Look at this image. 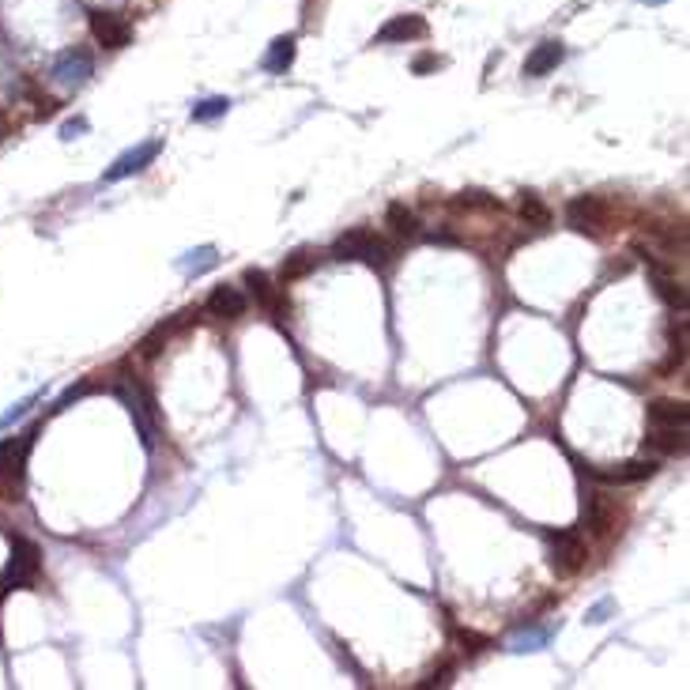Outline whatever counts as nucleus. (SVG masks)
Segmentation results:
<instances>
[{
	"label": "nucleus",
	"mask_w": 690,
	"mask_h": 690,
	"mask_svg": "<svg viewBox=\"0 0 690 690\" xmlns=\"http://www.w3.org/2000/svg\"><path fill=\"white\" fill-rule=\"evenodd\" d=\"M84 128H87V121H84V118H76V121H69V125L61 128V140H76L79 133H84Z\"/></svg>",
	"instance_id": "obj_30"
},
{
	"label": "nucleus",
	"mask_w": 690,
	"mask_h": 690,
	"mask_svg": "<svg viewBox=\"0 0 690 690\" xmlns=\"http://www.w3.org/2000/svg\"><path fill=\"white\" fill-rule=\"evenodd\" d=\"M649 276H653V287H656V295H661L664 302H668V306L671 310H686V291H683V287L676 283V280H671L668 276V272L664 268H649Z\"/></svg>",
	"instance_id": "obj_18"
},
{
	"label": "nucleus",
	"mask_w": 690,
	"mask_h": 690,
	"mask_svg": "<svg viewBox=\"0 0 690 690\" xmlns=\"http://www.w3.org/2000/svg\"><path fill=\"white\" fill-rule=\"evenodd\" d=\"M645 449L653 453H686V426H649Z\"/></svg>",
	"instance_id": "obj_13"
},
{
	"label": "nucleus",
	"mask_w": 690,
	"mask_h": 690,
	"mask_svg": "<svg viewBox=\"0 0 690 690\" xmlns=\"http://www.w3.org/2000/svg\"><path fill=\"white\" fill-rule=\"evenodd\" d=\"M585 558H589V548L573 532L551 536V566H555V573L570 577V573H577V570L585 566Z\"/></svg>",
	"instance_id": "obj_6"
},
{
	"label": "nucleus",
	"mask_w": 690,
	"mask_h": 690,
	"mask_svg": "<svg viewBox=\"0 0 690 690\" xmlns=\"http://www.w3.org/2000/svg\"><path fill=\"white\" fill-rule=\"evenodd\" d=\"M543 641H548V634H524V637H517V641H513V649H517V653H528V649L543 645Z\"/></svg>",
	"instance_id": "obj_28"
},
{
	"label": "nucleus",
	"mask_w": 690,
	"mask_h": 690,
	"mask_svg": "<svg viewBox=\"0 0 690 690\" xmlns=\"http://www.w3.org/2000/svg\"><path fill=\"white\" fill-rule=\"evenodd\" d=\"M449 683H453V664H445V668L438 671V676H434V679H426L423 686H449Z\"/></svg>",
	"instance_id": "obj_31"
},
{
	"label": "nucleus",
	"mask_w": 690,
	"mask_h": 690,
	"mask_svg": "<svg viewBox=\"0 0 690 690\" xmlns=\"http://www.w3.org/2000/svg\"><path fill=\"white\" fill-rule=\"evenodd\" d=\"M332 256H336V261H362V264H370V268H389L393 264V249L385 246L377 234H370V231H351V234H344L340 242L332 246Z\"/></svg>",
	"instance_id": "obj_2"
},
{
	"label": "nucleus",
	"mask_w": 690,
	"mask_h": 690,
	"mask_svg": "<svg viewBox=\"0 0 690 690\" xmlns=\"http://www.w3.org/2000/svg\"><path fill=\"white\" fill-rule=\"evenodd\" d=\"M215 264H219V249H215V246H200V249H192V253H185V261H182L185 276H200V272L215 268Z\"/></svg>",
	"instance_id": "obj_20"
},
{
	"label": "nucleus",
	"mask_w": 690,
	"mask_h": 690,
	"mask_svg": "<svg viewBox=\"0 0 690 690\" xmlns=\"http://www.w3.org/2000/svg\"><path fill=\"white\" fill-rule=\"evenodd\" d=\"M166 336H170V329H166V325H158V329L148 336V340L140 344V355H143V359H155L158 351H163V340H166Z\"/></svg>",
	"instance_id": "obj_24"
},
{
	"label": "nucleus",
	"mask_w": 690,
	"mask_h": 690,
	"mask_svg": "<svg viewBox=\"0 0 690 690\" xmlns=\"http://www.w3.org/2000/svg\"><path fill=\"white\" fill-rule=\"evenodd\" d=\"M566 61V50H563V42H540L532 53H528V61H524V76H532V79H540V76H548V72H555L558 64Z\"/></svg>",
	"instance_id": "obj_10"
},
{
	"label": "nucleus",
	"mask_w": 690,
	"mask_h": 690,
	"mask_svg": "<svg viewBox=\"0 0 690 690\" xmlns=\"http://www.w3.org/2000/svg\"><path fill=\"white\" fill-rule=\"evenodd\" d=\"M457 637H460V645H475L472 653H479V649H487V645H491L487 637H479V634H472V630H460Z\"/></svg>",
	"instance_id": "obj_29"
},
{
	"label": "nucleus",
	"mask_w": 690,
	"mask_h": 690,
	"mask_svg": "<svg viewBox=\"0 0 690 690\" xmlns=\"http://www.w3.org/2000/svg\"><path fill=\"white\" fill-rule=\"evenodd\" d=\"M521 212H524V219L532 223V227H551V212H548V204H543L536 192H524Z\"/></svg>",
	"instance_id": "obj_21"
},
{
	"label": "nucleus",
	"mask_w": 690,
	"mask_h": 690,
	"mask_svg": "<svg viewBox=\"0 0 690 690\" xmlns=\"http://www.w3.org/2000/svg\"><path fill=\"white\" fill-rule=\"evenodd\" d=\"M612 521H615V517H612V509L604 506V499H592V521H589V524H592V532H597V536L612 532Z\"/></svg>",
	"instance_id": "obj_23"
},
{
	"label": "nucleus",
	"mask_w": 690,
	"mask_h": 690,
	"mask_svg": "<svg viewBox=\"0 0 690 690\" xmlns=\"http://www.w3.org/2000/svg\"><path fill=\"white\" fill-rule=\"evenodd\" d=\"M91 35L99 45H106V50H125V45L133 42V27H128V20L118 12H91Z\"/></svg>",
	"instance_id": "obj_4"
},
{
	"label": "nucleus",
	"mask_w": 690,
	"mask_h": 690,
	"mask_svg": "<svg viewBox=\"0 0 690 690\" xmlns=\"http://www.w3.org/2000/svg\"><path fill=\"white\" fill-rule=\"evenodd\" d=\"M38 400H42V393H30L27 400H20V404H15V408H12L8 415H4V419H0V430H4V426H12L15 419H20V415H27L30 408H35V404H38Z\"/></svg>",
	"instance_id": "obj_25"
},
{
	"label": "nucleus",
	"mask_w": 690,
	"mask_h": 690,
	"mask_svg": "<svg viewBox=\"0 0 690 690\" xmlns=\"http://www.w3.org/2000/svg\"><path fill=\"white\" fill-rule=\"evenodd\" d=\"M415 76H423V72H434V69H442V61L434 57V53H423V57H415Z\"/></svg>",
	"instance_id": "obj_27"
},
{
	"label": "nucleus",
	"mask_w": 690,
	"mask_h": 690,
	"mask_svg": "<svg viewBox=\"0 0 690 690\" xmlns=\"http://www.w3.org/2000/svg\"><path fill=\"white\" fill-rule=\"evenodd\" d=\"M264 72H287V69H291V64H295V38L291 35H283V38H276V42H272L268 45V53H264Z\"/></svg>",
	"instance_id": "obj_17"
},
{
	"label": "nucleus",
	"mask_w": 690,
	"mask_h": 690,
	"mask_svg": "<svg viewBox=\"0 0 690 690\" xmlns=\"http://www.w3.org/2000/svg\"><path fill=\"white\" fill-rule=\"evenodd\" d=\"M690 411L683 400H653L649 404V426H686Z\"/></svg>",
	"instance_id": "obj_14"
},
{
	"label": "nucleus",
	"mask_w": 690,
	"mask_h": 690,
	"mask_svg": "<svg viewBox=\"0 0 690 690\" xmlns=\"http://www.w3.org/2000/svg\"><path fill=\"white\" fill-rule=\"evenodd\" d=\"M158 151H163V143H158V140H143V143H136L133 151H125L118 163L102 174V182H121V178H133V174L148 170L155 158H158Z\"/></svg>",
	"instance_id": "obj_5"
},
{
	"label": "nucleus",
	"mask_w": 690,
	"mask_h": 690,
	"mask_svg": "<svg viewBox=\"0 0 690 690\" xmlns=\"http://www.w3.org/2000/svg\"><path fill=\"white\" fill-rule=\"evenodd\" d=\"M645 4H664V0H645Z\"/></svg>",
	"instance_id": "obj_32"
},
{
	"label": "nucleus",
	"mask_w": 690,
	"mask_h": 690,
	"mask_svg": "<svg viewBox=\"0 0 690 690\" xmlns=\"http://www.w3.org/2000/svg\"><path fill=\"white\" fill-rule=\"evenodd\" d=\"M385 227L396 238H419V215H415L408 204H389L385 207Z\"/></svg>",
	"instance_id": "obj_16"
},
{
	"label": "nucleus",
	"mask_w": 690,
	"mask_h": 690,
	"mask_svg": "<svg viewBox=\"0 0 690 690\" xmlns=\"http://www.w3.org/2000/svg\"><path fill=\"white\" fill-rule=\"evenodd\" d=\"M653 475H656V460H630L615 472H597V479H604V483H645Z\"/></svg>",
	"instance_id": "obj_15"
},
{
	"label": "nucleus",
	"mask_w": 690,
	"mask_h": 690,
	"mask_svg": "<svg viewBox=\"0 0 690 690\" xmlns=\"http://www.w3.org/2000/svg\"><path fill=\"white\" fill-rule=\"evenodd\" d=\"M94 72V64H91V53L87 50H69V53H61L53 61V79L64 87H79V84H87V76Z\"/></svg>",
	"instance_id": "obj_8"
},
{
	"label": "nucleus",
	"mask_w": 690,
	"mask_h": 690,
	"mask_svg": "<svg viewBox=\"0 0 690 690\" xmlns=\"http://www.w3.org/2000/svg\"><path fill=\"white\" fill-rule=\"evenodd\" d=\"M246 283H249V295H253L256 302H261L264 310H272V313H276V321H283V317H287V310H291V306H287V302L276 295V287L268 283V276H264V272L249 268V272H246Z\"/></svg>",
	"instance_id": "obj_12"
},
{
	"label": "nucleus",
	"mask_w": 690,
	"mask_h": 690,
	"mask_svg": "<svg viewBox=\"0 0 690 690\" xmlns=\"http://www.w3.org/2000/svg\"><path fill=\"white\" fill-rule=\"evenodd\" d=\"M35 438H38V426H30L20 438L0 442V491H4L8 499H15V494L23 491L27 457H30V449H35Z\"/></svg>",
	"instance_id": "obj_1"
},
{
	"label": "nucleus",
	"mask_w": 690,
	"mask_h": 690,
	"mask_svg": "<svg viewBox=\"0 0 690 690\" xmlns=\"http://www.w3.org/2000/svg\"><path fill=\"white\" fill-rule=\"evenodd\" d=\"M231 110V99H204V102H197L192 106V121H215V118H223Z\"/></svg>",
	"instance_id": "obj_22"
},
{
	"label": "nucleus",
	"mask_w": 690,
	"mask_h": 690,
	"mask_svg": "<svg viewBox=\"0 0 690 690\" xmlns=\"http://www.w3.org/2000/svg\"><path fill=\"white\" fill-rule=\"evenodd\" d=\"M87 393H91V385H87V381H79V385H72V389H69V393H64V396L57 400V404H53V411H64V408H72V404H76V400H79V396H87Z\"/></svg>",
	"instance_id": "obj_26"
},
{
	"label": "nucleus",
	"mask_w": 690,
	"mask_h": 690,
	"mask_svg": "<svg viewBox=\"0 0 690 690\" xmlns=\"http://www.w3.org/2000/svg\"><path fill=\"white\" fill-rule=\"evenodd\" d=\"M42 570V551L38 543H30L23 536H12V558H8V570L0 577V597H8V592L30 585Z\"/></svg>",
	"instance_id": "obj_3"
},
{
	"label": "nucleus",
	"mask_w": 690,
	"mask_h": 690,
	"mask_svg": "<svg viewBox=\"0 0 690 690\" xmlns=\"http://www.w3.org/2000/svg\"><path fill=\"white\" fill-rule=\"evenodd\" d=\"M566 219H570V227H573V231L589 234V231H597V227H600V219H604V204H600L597 197H577V200H570V207H566Z\"/></svg>",
	"instance_id": "obj_11"
},
{
	"label": "nucleus",
	"mask_w": 690,
	"mask_h": 690,
	"mask_svg": "<svg viewBox=\"0 0 690 690\" xmlns=\"http://www.w3.org/2000/svg\"><path fill=\"white\" fill-rule=\"evenodd\" d=\"M313 264H317V256H310L306 249H298V253H291V256L283 261L280 280H283V283H295V280H302V276H310Z\"/></svg>",
	"instance_id": "obj_19"
},
{
	"label": "nucleus",
	"mask_w": 690,
	"mask_h": 690,
	"mask_svg": "<svg viewBox=\"0 0 690 690\" xmlns=\"http://www.w3.org/2000/svg\"><path fill=\"white\" fill-rule=\"evenodd\" d=\"M204 310L212 313V317H227V321H238L246 310H249V298L242 287H231V283H219L212 287V295H207L204 302Z\"/></svg>",
	"instance_id": "obj_7"
},
{
	"label": "nucleus",
	"mask_w": 690,
	"mask_h": 690,
	"mask_svg": "<svg viewBox=\"0 0 690 690\" xmlns=\"http://www.w3.org/2000/svg\"><path fill=\"white\" fill-rule=\"evenodd\" d=\"M415 38H426V20L408 12V15H393V20L377 30L374 42H415Z\"/></svg>",
	"instance_id": "obj_9"
}]
</instances>
